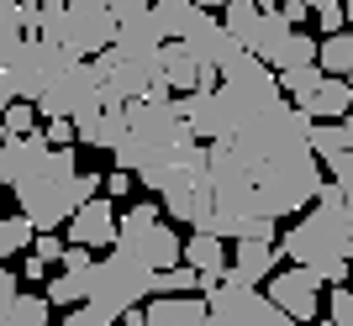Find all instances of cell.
I'll list each match as a JSON object with an SVG mask.
<instances>
[{"label": "cell", "instance_id": "obj_1", "mask_svg": "<svg viewBox=\"0 0 353 326\" xmlns=\"http://www.w3.org/2000/svg\"><path fill=\"white\" fill-rule=\"evenodd\" d=\"M0 184H11L16 210H21L37 232L69 226L74 210L105 190V179L74 169L69 148H48L43 127L32 137H6V142H0Z\"/></svg>", "mask_w": 353, "mask_h": 326}, {"label": "cell", "instance_id": "obj_2", "mask_svg": "<svg viewBox=\"0 0 353 326\" xmlns=\"http://www.w3.org/2000/svg\"><path fill=\"white\" fill-rule=\"evenodd\" d=\"M190 142H201V137L190 132L179 100H163V105L159 100H137V105H127V137H121L111 153H117V169H132L148 190H153L159 174L190 148Z\"/></svg>", "mask_w": 353, "mask_h": 326}, {"label": "cell", "instance_id": "obj_3", "mask_svg": "<svg viewBox=\"0 0 353 326\" xmlns=\"http://www.w3.org/2000/svg\"><path fill=\"white\" fill-rule=\"evenodd\" d=\"M280 252L290 263H306L311 274L338 263V258H353V210L338 184H322V195L306 210V221H295L280 237Z\"/></svg>", "mask_w": 353, "mask_h": 326}, {"label": "cell", "instance_id": "obj_4", "mask_svg": "<svg viewBox=\"0 0 353 326\" xmlns=\"http://www.w3.org/2000/svg\"><path fill=\"white\" fill-rule=\"evenodd\" d=\"M143 295H159V268L137 263L132 252H111V258H101V263L85 268V300H90V305H95L111 326H117L121 311H127V305H137Z\"/></svg>", "mask_w": 353, "mask_h": 326}, {"label": "cell", "instance_id": "obj_5", "mask_svg": "<svg viewBox=\"0 0 353 326\" xmlns=\"http://www.w3.org/2000/svg\"><path fill=\"white\" fill-rule=\"evenodd\" d=\"M117 252H132L137 263L148 268H174L185 263V242L174 237V226L159 221V206H132V210H121V221H117V242H111Z\"/></svg>", "mask_w": 353, "mask_h": 326}, {"label": "cell", "instance_id": "obj_6", "mask_svg": "<svg viewBox=\"0 0 353 326\" xmlns=\"http://www.w3.org/2000/svg\"><path fill=\"white\" fill-rule=\"evenodd\" d=\"M206 305H211L206 326H301V321H290L269 295H259V284H237V279L211 284Z\"/></svg>", "mask_w": 353, "mask_h": 326}, {"label": "cell", "instance_id": "obj_7", "mask_svg": "<svg viewBox=\"0 0 353 326\" xmlns=\"http://www.w3.org/2000/svg\"><path fill=\"white\" fill-rule=\"evenodd\" d=\"M90 111H101V74H95V58H69L59 69V79L43 89V100H37V116L53 121H79Z\"/></svg>", "mask_w": 353, "mask_h": 326}, {"label": "cell", "instance_id": "obj_8", "mask_svg": "<svg viewBox=\"0 0 353 326\" xmlns=\"http://www.w3.org/2000/svg\"><path fill=\"white\" fill-rule=\"evenodd\" d=\"M69 63V53H63L59 43H48V37H37V32H27L21 37V47H16V58H11V85H16V100H43V89L59 79V69Z\"/></svg>", "mask_w": 353, "mask_h": 326}, {"label": "cell", "instance_id": "obj_9", "mask_svg": "<svg viewBox=\"0 0 353 326\" xmlns=\"http://www.w3.org/2000/svg\"><path fill=\"white\" fill-rule=\"evenodd\" d=\"M316 47L301 27H290L280 11H264V21H259V37H253V53L274 69V74H285V69H301V63H316Z\"/></svg>", "mask_w": 353, "mask_h": 326}, {"label": "cell", "instance_id": "obj_10", "mask_svg": "<svg viewBox=\"0 0 353 326\" xmlns=\"http://www.w3.org/2000/svg\"><path fill=\"white\" fill-rule=\"evenodd\" d=\"M95 74H101V105L105 111H127V105H137L148 95V85H153L159 69L132 63V58H121L117 47H105L101 58H95Z\"/></svg>", "mask_w": 353, "mask_h": 326}, {"label": "cell", "instance_id": "obj_11", "mask_svg": "<svg viewBox=\"0 0 353 326\" xmlns=\"http://www.w3.org/2000/svg\"><path fill=\"white\" fill-rule=\"evenodd\" d=\"M264 295L301 326H311L316 316H322V279H316L306 263H290V268H280V274H269Z\"/></svg>", "mask_w": 353, "mask_h": 326}, {"label": "cell", "instance_id": "obj_12", "mask_svg": "<svg viewBox=\"0 0 353 326\" xmlns=\"http://www.w3.org/2000/svg\"><path fill=\"white\" fill-rule=\"evenodd\" d=\"M163 27L153 21V6L148 11H132V16H117V53L132 63H148V69H159L163 63Z\"/></svg>", "mask_w": 353, "mask_h": 326}, {"label": "cell", "instance_id": "obj_13", "mask_svg": "<svg viewBox=\"0 0 353 326\" xmlns=\"http://www.w3.org/2000/svg\"><path fill=\"white\" fill-rule=\"evenodd\" d=\"M179 111H185V121H190V132L201 137V142H221V137H232V105L221 100V89H190L185 100H179Z\"/></svg>", "mask_w": 353, "mask_h": 326}, {"label": "cell", "instance_id": "obj_14", "mask_svg": "<svg viewBox=\"0 0 353 326\" xmlns=\"http://www.w3.org/2000/svg\"><path fill=\"white\" fill-rule=\"evenodd\" d=\"M69 242L74 248H111L117 242V206H111V195H95L85 206L69 216Z\"/></svg>", "mask_w": 353, "mask_h": 326}, {"label": "cell", "instance_id": "obj_15", "mask_svg": "<svg viewBox=\"0 0 353 326\" xmlns=\"http://www.w3.org/2000/svg\"><path fill=\"white\" fill-rule=\"evenodd\" d=\"M280 242H259V237H243L227 263V279L237 284H269V274H280Z\"/></svg>", "mask_w": 353, "mask_h": 326}, {"label": "cell", "instance_id": "obj_16", "mask_svg": "<svg viewBox=\"0 0 353 326\" xmlns=\"http://www.w3.org/2000/svg\"><path fill=\"white\" fill-rule=\"evenodd\" d=\"M211 305L201 295H163L153 305H143V326H206Z\"/></svg>", "mask_w": 353, "mask_h": 326}, {"label": "cell", "instance_id": "obj_17", "mask_svg": "<svg viewBox=\"0 0 353 326\" xmlns=\"http://www.w3.org/2000/svg\"><path fill=\"white\" fill-rule=\"evenodd\" d=\"M153 21L163 27L169 43H185V37H195V32L211 21V11L195 6V0H153Z\"/></svg>", "mask_w": 353, "mask_h": 326}, {"label": "cell", "instance_id": "obj_18", "mask_svg": "<svg viewBox=\"0 0 353 326\" xmlns=\"http://www.w3.org/2000/svg\"><path fill=\"white\" fill-rule=\"evenodd\" d=\"M295 105H301L311 121H343L353 111V85H348V79H338V74H327L306 100H295Z\"/></svg>", "mask_w": 353, "mask_h": 326}, {"label": "cell", "instance_id": "obj_19", "mask_svg": "<svg viewBox=\"0 0 353 326\" xmlns=\"http://www.w3.org/2000/svg\"><path fill=\"white\" fill-rule=\"evenodd\" d=\"M185 263H190L195 274L206 279V290H211V284L227 279V263H232V258H227V242H221V237H211V232H195V237L185 242Z\"/></svg>", "mask_w": 353, "mask_h": 326}, {"label": "cell", "instance_id": "obj_20", "mask_svg": "<svg viewBox=\"0 0 353 326\" xmlns=\"http://www.w3.org/2000/svg\"><path fill=\"white\" fill-rule=\"evenodd\" d=\"M74 137L85 142V148H101V153H111L127 137V111H90V116H79L74 121Z\"/></svg>", "mask_w": 353, "mask_h": 326}, {"label": "cell", "instance_id": "obj_21", "mask_svg": "<svg viewBox=\"0 0 353 326\" xmlns=\"http://www.w3.org/2000/svg\"><path fill=\"white\" fill-rule=\"evenodd\" d=\"M159 69H163V79H169L174 89H185V95L201 89V79H206V69L185 53V43H163V63H159Z\"/></svg>", "mask_w": 353, "mask_h": 326}, {"label": "cell", "instance_id": "obj_22", "mask_svg": "<svg viewBox=\"0 0 353 326\" xmlns=\"http://www.w3.org/2000/svg\"><path fill=\"white\" fill-rule=\"evenodd\" d=\"M259 21H264V6H253V0H227V6H221V27L232 32L243 47H253Z\"/></svg>", "mask_w": 353, "mask_h": 326}, {"label": "cell", "instance_id": "obj_23", "mask_svg": "<svg viewBox=\"0 0 353 326\" xmlns=\"http://www.w3.org/2000/svg\"><path fill=\"white\" fill-rule=\"evenodd\" d=\"M316 63H322L327 74H348L353 69V32H332V37H327L322 47H316Z\"/></svg>", "mask_w": 353, "mask_h": 326}, {"label": "cell", "instance_id": "obj_24", "mask_svg": "<svg viewBox=\"0 0 353 326\" xmlns=\"http://www.w3.org/2000/svg\"><path fill=\"white\" fill-rule=\"evenodd\" d=\"M37 242V226L27 216H0V263L11 258V252H27Z\"/></svg>", "mask_w": 353, "mask_h": 326}, {"label": "cell", "instance_id": "obj_25", "mask_svg": "<svg viewBox=\"0 0 353 326\" xmlns=\"http://www.w3.org/2000/svg\"><path fill=\"white\" fill-rule=\"evenodd\" d=\"M48 311H53V300H48V295H16L11 316H6L0 326H48Z\"/></svg>", "mask_w": 353, "mask_h": 326}, {"label": "cell", "instance_id": "obj_26", "mask_svg": "<svg viewBox=\"0 0 353 326\" xmlns=\"http://www.w3.org/2000/svg\"><path fill=\"white\" fill-rule=\"evenodd\" d=\"M311 153H316V158H332V153H343L348 148V132H343V121H311Z\"/></svg>", "mask_w": 353, "mask_h": 326}, {"label": "cell", "instance_id": "obj_27", "mask_svg": "<svg viewBox=\"0 0 353 326\" xmlns=\"http://www.w3.org/2000/svg\"><path fill=\"white\" fill-rule=\"evenodd\" d=\"M322 79H327L322 63H301V69H285V74H280V89L290 95V100H306V95L322 85Z\"/></svg>", "mask_w": 353, "mask_h": 326}, {"label": "cell", "instance_id": "obj_28", "mask_svg": "<svg viewBox=\"0 0 353 326\" xmlns=\"http://www.w3.org/2000/svg\"><path fill=\"white\" fill-rule=\"evenodd\" d=\"M190 290H206V279H201L190 263H174V268L159 274V295H190Z\"/></svg>", "mask_w": 353, "mask_h": 326}, {"label": "cell", "instance_id": "obj_29", "mask_svg": "<svg viewBox=\"0 0 353 326\" xmlns=\"http://www.w3.org/2000/svg\"><path fill=\"white\" fill-rule=\"evenodd\" d=\"M0 121L11 127V137H32V132H37V105H32V100H11Z\"/></svg>", "mask_w": 353, "mask_h": 326}, {"label": "cell", "instance_id": "obj_30", "mask_svg": "<svg viewBox=\"0 0 353 326\" xmlns=\"http://www.w3.org/2000/svg\"><path fill=\"white\" fill-rule=\"evenodd\" d=\"M21 37H27V32L16 27L11 16H0V74L11 69V58H16V47H21Z\"/></svg>", "mask_w": 353, "mask_h": 326}, {"label": "cell", "instance_id": "obj_31", "mask_svg": "<svg viewBox=\"0 0 353 326\" xmlns=\"http://www.w3.org/2000/svg\"><path fill=\"white\" fill-rule=\"evenodd\" d=\"M332 326H353V290L348 284H338L332 290V316H327Z\"/></svg>", "mask_w": 353, "mask_h": 326}, {"label": "cell", "instance_id": "obj_32", "mask_svg": "<svg viewBox=\"0 0 353 326\" xmlns=\"http://www.w3.org/2000/svg\"><path fill=\"white\" fill-rule=\"evenodd\" d=\"M43 137H48V148H69L74 142V121H63V116L43 121Z\"/></svg>", "mask_w": 353, "mask_h": 326}, {"label": "cell", "instance_id": "obj_33", "mask_svg": "<svg viewBox=\"0 0 353 326\" xmlns=\"http://www.w3.org/2000/svg\"><path fill=\"white\" fill-rule=\"evenodd\" d=\"M32 252H37L43 263H53V258H63V237H59V232H37V242H32Z\"/></svg>", "mask_w": 353, "mask_h": 326}, {"label": "cell", "instance_id": "obj_34", "mask_svg": "<svg viewBox=\"0 0 353 326\" xmlns=\"http://www.w3.org/2000/svg\"><path fill=\"white\" fill-rule=\"evenodd\" d=\"M63 326H111V321H105V316L95 311L90 300H79V305H74V311H69V321H63Z\"/></svg>", "mask_w": 353, "mask_h": 326}, {"label": "cell", "instance_id": "obj_35", "mask_svg": "<svg viewBox=\"0 0 353 326\" xmlns=\"http://www.w3.org/2000/svg\"><path fill=\"white\" fill-rule=\"evenodd\" d=\"M11 305H16V274H11V268H0V321L11 316Z\"/></svg>", "mask_w": 353, "mask_h": 326}, {"label": "cell", "instance_id": "obj_36", "mask_svg": "<svg viewBox=\"0 0 353 326\" xmlns=\"http://www.w3.org/2000/svg\"><path fill=\"white\" fill-rule=\"evenodd\" d=\"M274 11H280L285 21H290V27H301V21H306V16H311V6H306V0H280Z\"/></svg>", "mask_w": 353, "mask_h": 326}, {"label": "cell", "instance_id": "obj_37", "mask_svg": "<svg viewBox=\"0 0 353 326\" xmlns=\"http://www.w3.org/2000/svg\"><path fill=\"white\" fill-rule=\"evenodd\" d=\"M316 16H322V32H327V37L348 27V16H343V6H327V11H316Z\"/></svg>", "mask_w": 353, "mask_h": 326}, {"label": "cell", "instance_id": "obj_38", "mask_svg": "<svg viewBox=\"0 0 353 326\" xmlns=\"http://www.w3.org/2000/svg\"><path fill=\"white\" fill-rule=\"evenodd\" d=\"M127 190H132V174H127V169H117V174L105 179V195H111V200H121Z\"/></svg>", "mask_w": 353, "mask_h": 326}, {"label": "cell", "instance_id": "obj_39", "mask_svg": "<svg viewBox=\"0 0 353 326\" xmlns=\"http://www.w3.org/2000/svg\"><path fill=\"white\" fill-rule=\"evenodd\" d=\"M153 0H111V16H132V11H148Z\"/></svg>", "mask_w": 353, "mask_h": 326}, {"label": "cell", "instance_id": "obj_40", "mask_svg": "<svg viewBox=\"0 0 353 326\" xmlns=\"http://www.w3.org/2000/svg\"><path fill=\"white\" fill-rule=\"evenodd\" d=\"M16 100V85H11V74H0V116H6V105Z\"/></svg>", "mask_w": 353, "mask_h": 326}, {"label": "cell", "instance_id": "obj_41", "mask_svg": "<svg viewBox=\"0 0 353 326\" xmlns=\"http://www.w3.org/2000/svg\"><path fill=\"white\" fill-rule=\"evenodd\" d=\"M63 6H74V11H111V0H63Z\"/></svg>", "mask_w": 353, "mask_h": 326}, {"label": "cell", "instance_id": "obj_42", "mask_svg": "<svg viewBox=\"0 0 353 326\" xmlns=\"http://www.w3.org/2000/svg\"><path fill=\"white\" fill-rule=\"evenodd\" d=\"M43 268H48L43 258H37V252H27V279H43Z\"/></svg>", "mask_w": 353, "mask_h": 326}, {"label": "cell", "instance_id": "obj_43", "mask_svg": "<svg viewBox=\"0 0 353 326\" xmlns=\"http://www.w3.org/2000/svg\"><path fill=\"white\" fill-rule=\"evenodd\" d=\"M121 321H127V326H143V311H137V305H127V311H121Z\"/></svg>", "mask_w": 353, "mask_h": 326}, {"label": "cell", "instance_id": "obj_44", "mask_svg": "<svg viewBox=\"0 0 353 326\" xmlns=\"http://www.w3.org/2000/svg\"><path fill=\"white\" fill-rule=\"evenodd\" d=\"M311 11H327V6H343V0H306Z\"/></svg>", "mask_w": 353, "mask_h": 326}, {"label": "cell", "instance_id": "obj_45", "mask_svg": "<svg viewBox=\"0 0 353 326\" xmlns=\"http://www.w3.org/2000/svg\"><path fill=\"white\" fill-rule=\"evenodd\" d=\"M0 6H16V0H0ZM32 6H63V0H32Z\"/></svg>", "mask_w": 353, "mask_h": 326}, {"label": "cell", "instance_id": "obj_46", "mask_svg": "<svg viewBox=\"0 0 353 326\" xmlns=\"http://www.w3.org/2000/svg\"><path fill=\"white\" fill-rule=\"evenodd\" d=\"M253 6H264V11H274V6H280V0H253Z\"/></svg>", "mask_w": 353, "mask_h": 326}, {"label": "cell", "instance_id": "obj_47", "mask_svg": "<svg viewBox=\"0 0 353 326\" xmlns=\"http://www.w3.org/2000/svg\"><path fill=\"white\" fill-rule=\"evenodd\" d=\"M195 6H206V11H211V6H227V0H195Z\"/></svg>", "mask_w": 353, "mask_h": 326}, {"label": "cell", "instance_id": "obj_48", "mask_svg": "<svg viewBox=\"0 0 353 326\" xmlns=\"http://www.w3.org/2000/svg\"><path fill=\"white\" fill-rule=\"evenodd\" d=\"M6 137H11V127H6V121H0V142H6Z\"/></svg>", "mask_w": 353, "mask_h": 326}, {"label": "cell", "instance_id": "obj_49", "mask_svg": "<svg viewBox=\"0 0 353 326\" xmlns=\"http://www.w3.org/2000/svg\"><path fill=\"white\" fill-rule=\"evenodd\" d=\"M343 79H348V85H353V69H348V74H343Z\"/></svg>", "mask_w": 353, "mask_h": 326}]
</instances>
